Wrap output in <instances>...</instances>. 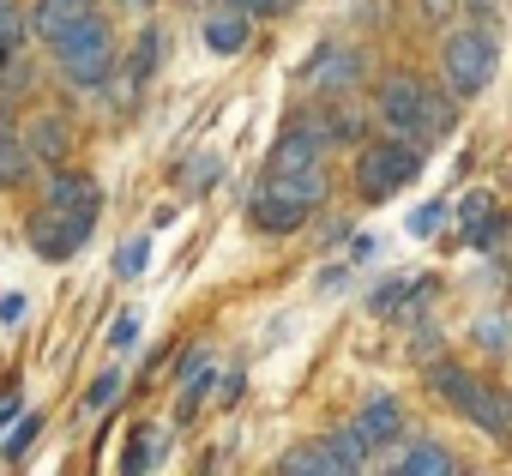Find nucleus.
Wrapping results in <instances>:
<instances>
[{"mask_svg": "<svg viewBox=\"0 0 512 476\" xmlns=\"http://www.w3.org/2000/svg\"><path fill=\"white\" fill-rule=\"evenodd\" d=\"M428 380H434V392H440V398H452V404H458V410H464L470 422H482V428H494V434H506V416H500V410H494V404L482 398V386H476V380H470L464 368H452V362H440V368H428Z\"/></svg>", "mask_w": 512, "mask_h": 476, "instance_id": "6", "label": "nucleus"}, {"mask_svg": "<svg viewBox=\"0 0 512 476\" xmlns=\"http://www.w3.org/2000/svg\"><path fill=\"white\" fill-rule=\"evenodd\" d=\"M506 404H512V398H506Z\"/></svg>", "mask_w": 512, "mask_h": 476, "instance_id": "31", "label": "nucleus"}, {"mask_svg": "<svg viewBox=\"0 0 512 476\" xmlns=\"http://www.w3.org/2000/svg\"><path fill=\"white\" fill-rule=\"evenodd\" d=\"M49 49H55L61 79H67V85H79V91H97V85L115 73V37H109L103 13H97V19H85V25H73V31H67V37H55Z\"/></svg>", "mask_w": 512, "mask_h": 476, "instance_id": "1", "label": "nucleus"}, {"mask_svg": "<svg viewBox=\"0 0 512 476\" xmlns=\"http://www.w3.org/2000/svg\"><path fill=\"white\" fill-rule=\"evenodd\" d=\"M37 434H43V416L31 410V416L7 434V464H25V452H31V440H37Z\"/></svg>", "mask_w": 512, "mask_h": 476, "instance_id": "19", "label": "nucleus"}, {"mask_svg": "<svg viewBox=\"0 0 512 476\" xmlns=\"http://www.w3.org/2000/svg\"><path fill=\"white\" fill-rule=\"evenodd\" d=\"M434 91L422 85V79H410V73H392L386 85H380V121H386V133H398V139H434Z\"/></svg>", "mask_w": 512, "mask_h": 476, "instance_id": "4", "label": "nucleus"}, {"mask_svg": "<svg viewBox=\"0 0 512 476\" xmlns=\"http://www.w3.org/2000/svg\"><path fill=\"white\" fill-rule=\"evenodd\" d=\"M464 223H470V242H488V235L500 229V205L488 193H470L464 199Z\"/></svg>", "mask_w": 512, "mask_h": 476, "instance_id": "15", "label": "nucleus"}, {"mask_svg": "<svg viewBox=\"0 0 512 476\" xmlns=\"http://www.w3.org/2000/svg\"><path fill=\"white\" fill-rule=\"evenodd\" d=\"M157 446H163V428H139V434H133V446H127V458H121V464H127V470H151V464H157V458H163V452H157Z\"/></svg>", "mask_w": 512, "mask_h": 476, "instance_id": "18", "label": "nucleus"}, {"mask_svg": "<svg viewBox=\"0 0 512 476\" xmlns=\"http://www.w3.org/2000/svg\"><path fill=\"white\" fill-rule=\"evenodd\" d=\"M205 392H211V362H205L199 374H187V392H181V410H175V416H181V422H187V416H199Z\"/></svg>", "mask_w": 512, "mask_h": 476, "instance_id": "20", "label": "nucleus"}, {"mask_svg": "<svg viewBox=\"0 0 512 476\" xmlns=\"http://www.w3.org/2000/svg\"><path fill=\"white\" fill-rule=\"evenodd\" d=\"M452 13H458V0H422V19L428 25H452Z\"/></svg>", "mask_w": 512, "mask_h": 476, "instance_id": "26", "label": "nucleus"}, {"mask_svg": "<svg viewBox=\"0 0 512 476\" xmlns=\"http://www.w3.org/2000/svg\"><path fill=\"white\" fill-rule=\"evenodd\" d=\"M49 211H61L67 223H79V229H97V205H103V193H97V181L91 175H73V169H61L55 181H49V199H43Z\"/></svg>", "mask_w": 512, "mask_h": 476, "instance_id": "7", "label": "nucleus"}, {"mask_svg": "<svg viewBox=\"0 0 512 476\" xmlns=\"http://www.w3.org/2000/svg\"><path fill=\"white\" fill-rule=\"evenodd\" d=\"M151 61H157V37L145 31V37H139V55H133V79H145V73H151Z\"/></svg>", "mask_w": 512, "mask_h": 476, "instance_id": "25", "label": "nucleus"}, {"mask_svg": "<svg viewBox=\"0 0 512 476\" xmlns=\"http://www.w3.org/2000/svg\"><path fill=\"white\" fill-rule=\"evenodd\" d=\"M416 296H428V284H386V290L374 296V308H380V314H398V302H416Z\"/></svg>", "mask_w": 512, "mask_h": 476, "instance_id": "21", "label": "nucleus"}, {"mask_svg": "<svg viewBox=\"0 0 512 476\" xmlns=\"http://www.w3.org/2000/svg\"><path fill=\"white\" fill-rule=\"evenodd\" d=\"M284 476H344V464H338V452H332V440H314V446H302V452H290L284 464H278Z\"/></svg>", "mask_w": 512, "mask_h": 476, "instance_id": "13", "label": "nucleus"}, {"mask_svg": "<svg viewBox=\"0 0 512 476\" xmlns=\"http://www.w3.org/2000/svg\"><path fill=\"white\" fill-rule=\"evenodd\" d=\"M458 464H452V452L446 446H434V440H416L404 458H398V476H452Z\"/></svg>", "mask_w": 512, "mask_h": 476, "instance_id": "14", "label": "nucleus"}, {"mask_svg": "<svg viewBox=\"0 0 512 476\" xmlns=\"http://www.w3.org/2000/svg\"><path fill=\"white\" fill-rule=\"evenodd\" d=\"M133 7H145V0H133Z\"/></svg>", "mask_w": 512, "mask_h": 476, "instance_id": "30", "label": "nucleus"}, {"mask_svg": "<svg viewBox=\"0 0 512 476\" xmlns=\"http://www.w3.org/2000/svg\"><path fill=\"white\" fill-rule=\"evenodd\" d=\"M85 235H91V229H79V223H67V217H61V211H49V205H43V211L31 217V248H37V254L49 260V266H61V260H73V254L85 248Z\"/></svg>", "mask_w": 512, "mask_h": 476, "instance_id": "8", "label": "nucleus"}, {"mask_svg": "<svg viewBox=\"0 0 512 476\" xmlns=\"http://www.w3.org/2000/svg\"><path fill=\"white\" fill-rule=\"evenodd\" d=\"M494 61H500V55H494L488 31H452L446 49H440V79H446L452 97H476V91H488Z\"/></svg>", "mask_w": 512, "mask_h": 476, "instance_id": "3", "label": "nucleus"}, {"mask_svg": "<svg viewBox=\"0 0 512 476\" xmlns=\"http://www.w3.org/2000/svg\"><path fill=\"white\" fill-rule=\"evenodd\" d=\"M356 79H362V55L356 49H320L314 67H308V85H320V91H350Z\"/></svg>", "mask_w": 512, "mask_h": 476, "instance_id": "11", "label": "nucleus"}, {"mask_svg": "<svg viewBox=\"0 0 512 476\" xmlns=\"http://www.w3.org/2000/svg\"><path fill=\"white\" fill-rule=\"evenodd\" d=\"M217 175V157H193V169H187V187H205Z\"/></svg>", "mask_w": 512, "mask_h": 476, "instance_id": "28", "label": "nucleus"}, {"mask_svg": "<svg viewBox=\"0 0 512 476\" xmlns=\"http://www.w3.org/2000/svg\"><path fill=\"white\" fill-rule=\"evenodd\" d=\"M85 19H97V0H37V7H31V31H37L43 43L67 37V31L85 25Z\"/></svg>", "mask_w": 512, "mask_h": 476, "instance_id": "10", "label": "nucleus"}, {"mask_svg": "<svg viewBox=\"0 0 512 476\" xmlns=\"http://www.w3.org/2000/svg\"><path fill=\"white\" fill-rule=\"evenodd\" d=\"M115 392H121V374H103V380L91 386V410H103V404H109Z\"/></svg>", "mask_w": 512, "mask_h": 476, "instance_id": "27", "label": "nucleus"}, {"mask_svg": "<svg viewBox=\"0 0 512 476\" xmlns=\"http://www.w3.org/2000/svg\"><path fill=\"white\" fill-rule=\"evenodd\" d=\"M31 151H37L43 163H61V157H67V127H61L55 115H43V121L31 127Z\"/></svg>", "mask_w": 512, "mask_h": 476, "instance_id": "16", "label": "nucleus"}, {"mask_svg": "<svg viewBox=\"0 0 512 476\" xmlns=\"http://www.w3.org/2000/svg\"><path fill=\"white\" fill-rule=\"evenodd\" d=\"M205 49H217V55H241V49H247V13H241V7L211 13V19H205Z\"/></svg>", "mask_w": 512, "mask_h": 476, "instance_id": "12", "label": "nucleus"}, {"mask_svg": "<svg viewBox=\"0 0 512 476\" xmlns=\"http://www.w3.org/2000/svg\"><path fill=\"white\" fill-rule=\"evenodd\" d=\"M31 157H37V151H25V139H19V133H7V139H0V187H19Z\"/></svg>", "mask_w": 512, "mask_h": 476, "instance_id": "17", "label": "nucleus"}, {"mask_svg": "<svg viewBox=\"0 0 512 476\" xmlns=\"http://www.w3.org/2000/svg\"><path fill=\"white\" fill-rule=\"evenodd\" d=\"M145 254H151L145 235H139V242H127V248H121V260H115V278H139V272H145Z\"/></svg>", "mask_w": 512, "mask_h": 476, "instance_id": "22", "label": "nucleus"}, {"mask_svg": "<svg viewBox=\"0 0 512 476\" xmlns=\"http://www.w3.org/2000/svg\"><path fill=\"white\" fill-rule=\"evenodd\" d=\"M440 223H446V205H440V199H434V205H422V211H416V217H410V235H434V229H440Z\"/></svg>", "mask_w": 512, "mask_h": 476, "instance_id": "23", "label": "nucleus"}, {"mask_svg": "<svg viewBox=\"0 0 512 476\" xmlns=\"http://www.w3.org/2000/svg\"><path fill=\"white\" fill-rule=\"evenodd\" d=\"M362 440H368V452H386L398 434H404V410H398V398H368L362 410H356V422H350Z\"/></svg>", "mask_w": 512, "mask_h": 476, "instance_id": "9", "label": "nucleus"}, {"mask_svg": "<svg viewBox=\"0 0 512 476\" xmlns=\"http://www.w3.org/2000/svg\"><path fill=\"white\" fill-rule=\"evenodd\" d=\"M308 199H296L290 187H278L272 175L253 187V199H247V217H253V229H266V235H290V229H302L308 223Z\"/></svg>", "mask_w": 512, "mask_h": 476, "instance_id": "5", "label": "nucleus"}, {"mask_svg": "<svg viewBox=\"0 0 512 476\" xmlns=\"http://www.w3.org/2000/svg\"><path fill=\"white\" fill-rule=\"evenodd\" d=\"M229 7H241L247 19H272V13H284V7H296V0H229Z\"/></svg>", "mask_w": 512, "mask_h": 476, "instance_id": "24", "label": "nucleus"}, {"mask_svg": "<svg viewBox=\"0 0 512 476\" xmlns=\"http://www.w3.org/2000/svg\"><path fill=\"white\" fill-rule=\"evenodd\" d=\"M422 175V145L416 139H386V145H368L362 151V163H356V187H362V199H392L398 187H410Z\"/></svg>", "mask_w": 512, "mask_h": 476, "instance_id": "2", "label": "nucleus"}, {"mask_svg": "<svg viewBox=\"0 0 512 476\" xmlns=\"http://www.w3.org/2000/svg\"><path fill=\"white\" fill-rule=\"evenodd\" d=\"M109 338H115V350H133V338H139V320H133V314H127V320H115V332H109Z\"/></svg>", "mask_w": 512, "mask_h": 476, "instance_id": "29", "label": "nucleus"}]
</instances>
